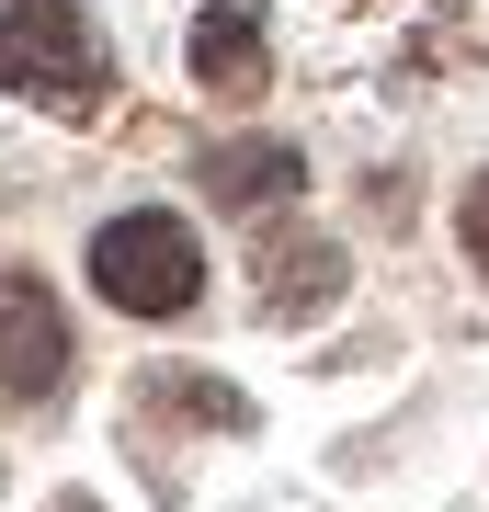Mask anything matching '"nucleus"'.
Segmentation results:
<instances>
[{"mask_svg":"<svg viewBox=\"0 0 489 512\" xmlns=\"http://www.w3.org/2000/svg\"><path fill=\"white\" fill-rule=\"evenodd\" d=\"M80 274H91L103 308H126V319H182L205 296V239L182 228L171 205H137V217H103V228H91Z\"/></svg>","mask_w":489,"mask_h":512,"instance_id":"f257e3e1","label":"nucleus"},{"mask_svg":"<svg viewBox=\"0 0 489 512\" xmlns=\"http://www.w3.org/2000/svg\"><path fill=\"white\" fill-rule=\"evenodd\" d=\"M0 92L57 103V114H91L114 92V57L80 0H0Z\"/></svg>","mask_w":489,"mask_h":512,"instance_id":"f03ea898","label":"nucleus"},{"mask_svg":"<svg viewBox=\"0 0 489 512\" xmlns=\"http://www.w3.org/2000/svg\"><path fill=\"white\" fill-rule=\"evenodd\" d=\"M69 387V319L46 274H0V399H57Z\"/></svg>","mask_w":489,"mask_h":512,"instance_id":"7ed1b4c3","label":"nucleus"},{"mask_svg":"<svg viewBox=\"0 0 489 512\" xmlns=\"http://www.w3.org/2000/svg\"><path fill=\"white\" fill-rule=\"evenodd\" d=\"M194 194L205 205H239V217H273V205L308 194V148H296V137H228V148L194 160Z\"/></svg>","mask_w":489,"mask_h":512,"instance_id":"20e7f679","label":"nucleus"},{"mask_svg":"<svg viewBox=\"0 0 489 512\" xmlns=\"http://www.w3.org/2000/svg\"><path fill=\"white\" fill-rule=\"evenodd\" d=\"M251 285H262V296H251L262 319H285V330L319 319L330 296H342V239H319V228H273L262 251H251Z\"/></svg>","mask_w":489,"mask_h":512,"instance_id":"39448f33","label":"nucleus"},{"mask_svg":"<svg viewBox=\"0 0 489 512\" xmlns=\"http://www.w3.org/2000/svg\"><path fill=\"white\" fill-rule=\"evenodd\" d=\"M126 433H251V399L205 365H160V376H137Z\"/></svg>","mask_w":489,"mask_h":512,"instance_id":"423d86ee","label":"nucleus"},{"mask_svg":"<svg viewBox=\"0 0 489 512\" xmlns=\"http://www.w3.org/2000/svg\"><path fill=\"white\" fill-rule=\"evenodd\" d=\"M182 57H194V80H205L217 103H251L262 80H273L262 23H251V12H228V0H217V12H194V46H182Z\"/></svg>","mask_w":489,"mask_h":512,"instance_id":"0eeeda50","label":"nucleus"},{"mask_svg":"<svg viewBox=\"0 0 489 512\" xmlns=\"http://www.w3.org/2000/svg\"><path fill=\"white\" fill-rule=\"evenodd\" d=\"M455 239H467V262H478V285H489V171L455 194Z\"/></svg>","mask_w":489,"mask_h":512,"instance_id":"6e6552de","label":"nucleus"},{"mask_svg":"<svg viewBox=\"0 0 489 512\" xmlns=\"http://www.w3.org/2000/svg\"><path fill=\"white\" fill-rule=\"evenodd\" d=\"M46 512H103V501H80V490H57V501H46Z\"/></svg>","mask_w":489,"mask_h":512,"instance_id":"1a4fd4ad","label":"nucleus"}]
</instances>
